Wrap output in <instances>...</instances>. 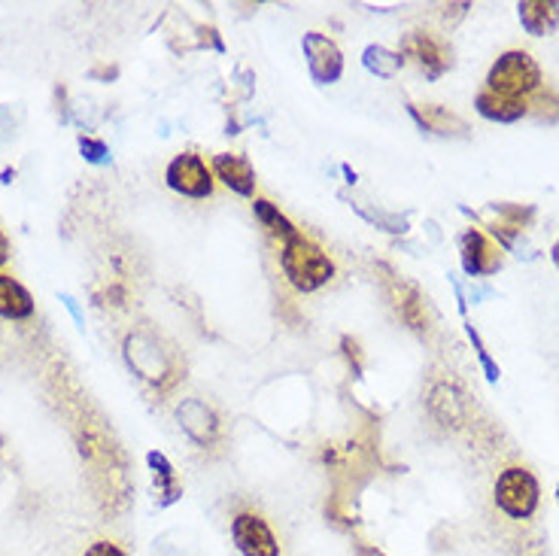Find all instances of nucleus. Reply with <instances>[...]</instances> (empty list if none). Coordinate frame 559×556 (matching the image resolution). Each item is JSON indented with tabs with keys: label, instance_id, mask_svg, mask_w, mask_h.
<instances>
[{
	"label": "nucleus",
	"instance_id": "f257e3e1",
	"mask_svg": "<svg viewBox=\"0 0 559 556\" xmlns=\"http://www.w3.org/2000/svg\"><path fill=\"white\" fill-rule=\"evenodd\" d=\"M280 268L298 292H316L335 277V262L326 256L323 247L313 244L301 231L292 241L280 244Z\"/></svg>",
	"mask_w": 559,
	"mask_h": 556
},
{
	"label": "nucleus",
	"instance_id": "f03ea898",
	"mask_svg": "<svg viewBox=\"0 0 559 556\" xmlns=\"http://www.w3.org/2000/svg\"><path fill=\"white\" fill-rule=\"evenodd\" d=\"M541 89V67L526 49H508L496 58L487 76V92L511 101H526Z\"/></svg>",
	"mask_w": 559,
	"mask_h": 556
},
{
	"label": "nucleus",
	"instance_id": "7ed1b4c3",
	"mask_svg": "<svg viewBox=\"0 0 559 556\" xmlns=\"http://www.w3.org/2000/svg\"><path fill=\"white\" fill-rule=\"evenodd\" d=\"M493 499H496V508L505 517L532 520V514L538 511V502H541L538 478L526 465H508L505 471H499L496 487H493Z\"/></svg>",
	"mask_w": 559,
	"mask_h": 556
},
{
	"label": "nucleus",
	"instance_id": "20e7f679",
	"mask_svg": "<svg viewBox=\"0 0 559 556\" xmlns=\"http://www.w3.org/2000/svg\"><path fill=\"white\" fill-rule=\"evenodd\" d=\"M377 271L383 274L380 283H383V292H386L389 304L395 307V313L402 316L405 326H408L411 332L426 335V332L432 329V316H429V304H426L423 292H420L411 280L398 277V274H395L392 268H386V265H380Z\"/></svg>",
	"mask_w": 559,
	"mask_h": 556
},
{
	"label": "nucleus",
	"instance_id": "39448f33",
	"mask_svg": "<svg viewBox=\"0 0 559 556\" xmlns=\"http://www.w3.org/2000/svg\"><path fill=\"white\" fill-rule=\"evenodd\" d=\"M165 183L192 201H204L213 195V171L207 168V162L198 152H180L171 158V165L165 171Z\"/></svg>",
	"mask_w": 559,
	"mask_h": 556
},
{
	"label": "nucleus",
	"instance_id": "423d86ee",
	"mask_svg": "<svg viewBox=\"0 0 559 556\" xmlns=\"http://www.w3.org/2000/svg\"><path fill=\"white\" fill-rule=\"evenodd\" d=\"M231 538L241 556H280V541L271 523L256 511H241L231 520Z\"/></svg>",
	"mask_w": 559,
	"mask_h": 556
},
{
	"label": "nucleus",
	"instance_id": "0eeeda50",
	"mask_svg": "<svg viewBox=\"0 0 559 556\" xmlns=\"http://www.w3.org/2000/svg\"><path fill=\"white\" fill-rule=\"evenodd\" d=\"M402 58H411L429 79L444 76L453 67V49L447 40L429 34V31H411L402 40Z\"/></svg>",
	"mask_w": 559,
	"mask_h": 556
},
{
	"label": "nucleus",
	"instance_id": "6e6552de",
	"mask_svg": "<svg viewBox=\"0 0 559 556\" xmlns=\"http://www.w3.org/2000/svg\"><path fill=\"white\" fill-rule=\"evenodd\" d=\"M304 58H307V70L313 76L316 86H332L344 73V55L338 49V43L319 31H307L301 40Z\"/></svg>",
	"mask_w": 559,
	"mask_h": 556
},
{
	"label": "nucleus",
	"instance_id": "1a4fd4ad",
	"mask_svg": "<svg viewBox=\"0 0 559 556\" xmlns=\"http://www.w3.org/2000/svg\"><path fill=\"white\" fill-rule=\"evenodd\" d=\"M459 256L468 277H490L505 265L502 247L493 244L481 228H468L459 237Z\"/></svg>",
	"mask_w": 559,
	"mask_h": 556
},
{
	"label": "nucleus",
	"instance_id": "9d476101",
	"mask_svg": "<svg viewBox=\"0 0 559 556\" xmlns=\"http://www.w3.org/2000/svg\"><path fill=\"white\" fill-rule=\"evenodd\" d=\"M213 177L241 198H253L256 192V171L244 155L237 152H219L213 155Z\"/></svg>",
	"mask_w": 559,
	"mask_h": 556
},
{
	"label": "nucleus",
	"instance_id": "9b49d317",
	"mask_svg": "<svg viewBox=\"0 0 559 556\" xmlns=\"http://www.w3.org/2000/svg\"><path fill=\"white\" fill-rule=\"evenodd\" d=\"M177 417H180V426L183 432L198 444V447H213L222 435V426H219V417L213 414V408H207L201 399H186L180 408H177Z\"/></svg>",
	"mask_w": 559,
	"mask_h": 556
},
{
	"label": "nucleus",
	"instance_id": "f8f14e48",
	"mask_svg": "<svg viewBox=\"0 0 559 556\" xmlns=\"http://www.w3.org/2000/svg\"><path fill=\"white\" fill-rule=\"evenodd\" d=\"M411 116L417 119V125L429 134H438V137H459L465 140L468 137V122L456 113H450L447 107L441 104H408Z\"/></svg>",
	"mask_w": 559,
	"mask_h": 556
},
{
	"label": "nucleus",
	"instance_id": "ddd939ff",
	"mask_svg": "<svg viewBox=\"0 0 559 556\" xmlns=\"http://www.w3.org/2000/svg\"><path fill=\"white\" fill-rule=\"evenodd\" d=\"M429 414L441 426L459 429L465 423V395L453 383H435L432 392H429Z\"/></svg>",
	"mask_w": 559,
	"mask_h": 556
},
{
	"label": "nucleus",
	"instance_id": "4468645a",
	"mask_svg": "<svg viewBox=\"0 0 559 556\" xmlns=\"http://www.w3.org/2000/svg\"><path fill=\"white\" fill-rule=\"evenodd\" d=\"M520 25L532 37L553 34L559 28V4L556 0H520L517 4Z\"/></svg>",
	"mask_w": 559,
	"mask_h": 556
},
{
	"label": "nucleus",
	"instance_id": "2eb2a0df",
	"mask_svg": "<svg viewBox=\"0 0 559 556\" xmlns=\"http://www.w3.org/2000/svg\"><path fill=\"white\" fill-rule=\"evenodd\" d=\"M34 313L31 292L10 274H0V316L4 320H28Z\"/></svg>",
	"mask_w": 559,
	"mask_h": 556
},
{
	"label": "nucleus",
	"instance_id": "dca6fc26",
	"mask_svg": "<svg viewBox=\"0 0 559 556\" xmlns=\"http://www.w3.org/2000/svg\"><path fill=\"white\" fill-rule=\"evenodd\" d=\"M474 110L481 113L484 119L490 122H502V125H511L517 119H523L529 113V104L526 101H511V98H499L493 92H481L474 98Z\"/></svg>",
	"mask_w": 559,
	"mask_h": 556
},
{
	"label": "nucleus",
	"instance_id": "f3484780",
	"mask_svg": "<svg viewBox=\"0 0 559 556\" xmlns=\"http://www.w3.org/2000/svg\"><path fill=\"white\" fill-rule=\"evenodd\" d=\"M253 216L262 222V228L274 237V241H280V244L292 241V237L298 234V228H295V225L280 213V207L271 204L268 198H253Z\"/></svg>",
	"mask_w": 559,
	"mask_h": 556
},
{
	"label": "nucleus",
	"instance_id": "a211bd4d",
	"mask_svg": "<svg viewBox=\"0 0 559 556\" xmlns=\"http://www.w3.org/2000/svg\"><path fill=\"white\" fill-rule=\"evenodd\" d=\"M362 64H365L368 73H374V76H380V79H392L398 70L405 67V58H402V52H392V49H386V46L371 43V46L362 52Z\"/></svg>",
	"mask_w": 559,
	"mask_h": 556
},
{
	"label": "nucleus",
	"instance_id": "6ab92c4d",
	"mask_svg": "<svg viewBox=\"0 0 559 556\" xmlns=\"http://www.w3.org/2000/svg\"><path fill=\"white\" fill-rule=\"evenodd\" d=\"M146 462H149V468H152V474H155L158 493L165 496L162 505H171L174 499H180V481H177L174 465L168 462V456L158 453V450H152V453H146Z\"/></svg>",
	"mask_w": 559,
	"mask_h": 556
},
{
	"label": "nucleus",
	"instance_id": "aec40b11",
	"mask_svg": "<svg viewBox=\"0 0 559 556\" xmlns=\"http://www.w3.org/2000/svg\"><path fill=\"white\" fill-rule=\"evenodd\" d=\"M529 113L538 119V122H547V125H556L559 122V92L556 89H538L529 101Z\"/></svg>",
	"mask_w": 559,
	"mask_h": 556
},
{
	"label": "nucleus",
	"instance_id": "412c9836",
	"mask_svg": "<svg viewBox=\"0 0 559 556\" xmlns=\"http://www.w3.org/2000/svg\"><path fill=\"white\" fill-rule=\"evenodd\" d=\"M493 210L499 213V222L511 225L514 231H523V228L535 219V207H532V204H508V201H496Z\"/></svg>",
	"mask_w": 559,
	"mask_h": 556
},
{
	"label": "nucleus",
	"instance_id": "4be33fe9",
	"mask_svg": "<svg viewBox=\"0 0 559 556\" xmlns=\"http://www.w3.org/2000/svg\"><path fill=\"white\" fill-rule=\"evenodd\" d=\"M468 329V338H471V344H474V350H477V359H481V365H484V371H487V380L490 383H496L499 380V365L490 359V353L484 350V344H481V335L474 332V326H465Z\"/></svg>",
	"mask_w": 559,
	"mask_h": 556
},
{
	"label": "nucleus",
	"instance_id": "5701e85b",
	"mask_svg": "<svg viewBox=\"0 0 559 556\" xmlns=\"http://www.w3.org/2000/svg\"><path fill=\"white\" fill-rule=\"evenodd\" d=\"M79 149H83V155L95 165L107 162V146L101 140H95V137H79Z\"/></svg>",
	"mask_w": 559,
	"mask_h": 556
},
{
	"label": "nucleus",
	"instance_id": "b1692460",
	"mask_svg": "<svg viewBox=\"0 0 559 556\" xmlns=\"http://www.w3.org/2000/svg\"><path fill=\"white\" fill-rule=\"evenodd\" d=\"M83 556H128L116 541H95L92 547H86Z\"/></svg>",
	"mask_w": 559,
	"mask_h": 556
},
{
	"label": "nucleus",
	"instance_id": "393cba45",
	"mask_svg": "<svg viewBox=\"0 0 559 556\" xmlns=\"http://www.w3.org/2000/svg\"><path fill=\"white\" fill-rule=\"evenodd\" d=\"M341 347H344V353H347V359H350V365H353V374H359L362 371V350H359V341L356 338H341Z\"/></svg>",
	"mask_w": 559,
	"mask_h": 556
},
{
	"label": "nucleus",
	"instance_id": "a878e982",
	"mask_svg": "<svg viewBox=\"0 0 559 556\" xmlns=\"http://www.w3.org/2000/svg\"><path fill=\"white\" fill-rule=\"evenodd\" d=\"M7 259H10V241H7V234L0 231V268L7 265Z\"/></svg>",
	"mask_w": 559,
	"mask_h": 556
},
{
	"label": "nucleus",
	"instance_id": "bb28decb",
	"mask_svg": "<svg viewBox=\"0 0 559 556\" xmlns=\"http://www.w3.org/2000/svg\"><path fill=\"white\" fill-rule=\"evenodd\" d=\"M550 262H553V265L559 268V241H556V244L550 247Z\"/></svg>",
	"mask_w": 559,
	"mask_h": 556
},
{
	"label": "nucleus",
	"instance_id": "cd10ccee",
	"mask_svg": "<svg viewBox=\"0 0 559 556\" xmlns=\"http://www.w3.org/2000/svg\"><path fill=\"white\" fill-rule=\"evenodd\" d=\"M556 493H559V487H556Z\"/></svg>",
	"mask_w": 559,
	"mask_h": 556
}]
</instances>
